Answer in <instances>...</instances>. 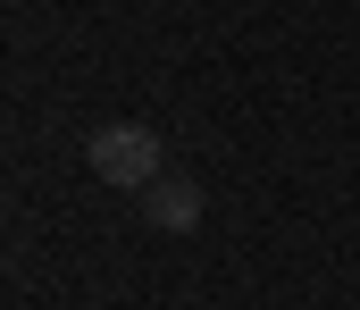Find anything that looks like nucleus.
<instances>
[{
    "label": "nucleus",
    "instance_id": "f257e3e1",
    "mask_svg": "<svg viewBox=\"0 0 360 310\" xmlns=\"http://www.w3.org/2000/svg\"><path fill=\"white\" fill-rule=\"evenodd\" d=\"M84 168L109 185V193H143L151 176H168V143L143 126V117H109L84 134Z\"/></svg>",
    "mask_w": 360,
    "mask_h": 310
},
{
    "label": "nucleus",
    "instance_id": "f03ea898",
    "mask_svg": "<svg viewBox=\"0 0 360 310\" xmlns=\"http://www.w3.org/2000/svg\"><path fill=\"white\" fill-rule=\"evenodd\" d=\"M134 202H143V226H151V235H193V226H201V209H210V202H201V185H193L184 168L151 176Z\"/></svg>",
    "mask_w": 360,
    "mask_h": 310
}]
</instances>
